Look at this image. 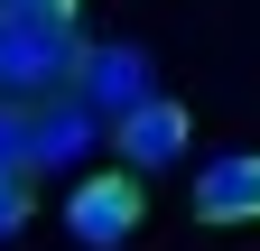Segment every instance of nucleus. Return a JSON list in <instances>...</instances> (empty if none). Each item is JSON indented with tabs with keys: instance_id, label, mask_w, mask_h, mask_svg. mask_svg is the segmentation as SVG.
I'll return each instance as SVG.
<instances>
[{
	"instance_id": "6e6552de",
	"label": "nucleus",
	"mask_w": 260,
	"mask_h": 251,
	"mask_svg": "<svg viewBox=\"0 0 260 251\" xmlns=\"http://www.w3.org/2000/svg\"><path fill=\"white\" fill-rule=\"evenodd\" d=\"M19 224H28V186H0V242H10Z\"/></svg>"
},
{
	"instance_id": "f257e3e1",
	"label": "nucleus",
	"mask_w": 260,
	"mask_h": 251,
	"mask_svg": "<svg viewBox=\"0 0 260 251\" xmlns=\"http://www.w3.org/2000/svg\"><path fill=\"white\" fill-rule=\"evenodd\" d=\"M84 75V28L47 10H0V112H47Z\"/></svg>"
},
{
	"instance_id": "423d86ee",
	"label": "nucleus",
	"mask_w": 260,
	"mask_h": 251,
	"mask_svg": "<svg viewBox=\"0 0 260 251\" xmlns=\"http://www.w3.org/2000/svg\"><path fill=\"white\" fill-rule=\"evenodd\" d=\"M93 131H103V121H93L75 93H65V103H47V112H28V177H38V168H65V159H84Z\"/></svg>"
},
{
	"instance_id": "7ed1b4c3",
	"label": "nucleus",
	"mask_w": 260,
	"mask_h": 251,
	"mask_svg": "<svg viewBox=\"0 0 260 251\" xmlns=\"http://www.w3.org/2000/svg\"><path fill=\"white\" fill-rule=\"evenodd\" d=\"M149 93H158V66H149V47H84L75 103H84L93 121H103V131H112V121H130V112L149 103Z\"/></svg>"
},
{
	"instance_id": "39448f33",
	"label": "nucleus",
	"mask_w": 260,
	"mask_h": 251,
	"mask_svg": "<svg viewBox=\"0 0 260 251\" xmlns=\"http://www.w3.org/2000/svg\"><path fill=\"white\" fill-rule=\"evenodd\" d=\"M195 224H260V149H223L214 168H195Z\"/></svg>"
},
{
	"instance_id": "20e7f679",
	"label": "nucleus",
	"mask_w": 260,
	"mask_h": 251,
	"mask_svg": "<svg viewBox=\"0 0 260 251\" xmlns=\"http://www.w3.org/2000/svg\"><path fill=\"white\" fill-rule=\"evenodd\" d=\"M186 140H195V121H186V103H168V93H149L130 121H112V149H121V168H130V177L177 168V159H186Z\"/></svg>"
},
{
	"instance_id": "1a4fd4ad",
	"label": "nucleus",
	"mask_w": 260,
	"mask_h": 251,
	"mask_svg": "<svg viewBox=\"0 0 260 251\" xmlns=\"http://www.w3.org/2000/svg\"><path fill=\"white\" fill-rule=\"evenodd\" d=\"M0 10H47V19H75V0H0Z\"/></svg>"
},
{
	"instance_id": "f03ea898",
	"label": "nucleus",
	"mask_w": 260,
	"mask_h": 251,
	"mask_svg": "<svg viewBox=\"0 0 260 251\" xmlns=\"http://www.w3.org/2000/svg\"><path fill=\"white\" fill-rule=\"evenodd\" d=\"M140 224H149V186L130 177V168H112V177H84L75 196H65V233H75L84 251H121Z\"/></svg>"
},
{
	"instance_id": "0eeeda50",
	"label": "nucleus",
	"mask_w": 260,
	"mask_h": 251,
	"mask_svg": "<svg viewBox=\"0 0 260 251\" xmlns=\"http://www.w3.org/2000/svg\"><path fill=\"white\" fill-rule=\"evenodd\" d=\"M0 186H28V121L0 112Z\"/></svg>"
}]
</instances>
